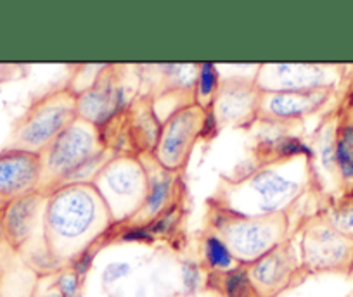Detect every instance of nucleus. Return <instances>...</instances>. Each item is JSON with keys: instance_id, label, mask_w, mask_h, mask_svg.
<instances>
[{"instance_id": "1", "label": "nucleus", "mask_w": 353, "mask_h": 297, "mask_svg": "<svg viewBox=\"0 0 353 297\" xmlns=\"http://www.w3.org/2000/svg\"><path fill=\"white\" fill-rule=\"evenodd\" d=\"M314 182L310 153L301 148L283 151L244 173L220 178L210 204L241 214L290 212Z\"/></svg>"}, {"instance_id": "2", "label": "nucleus", "mask_w": 353, "mask_h": 297, "mask_svg": "<svg viewBox=\"0 0 353 297\" xmlns=\"http://www.w3.org/2000/svg\"><path fill=\"white\" fill-rule=\"evenodd\" d=\"M111 227L110 209L90 182L63 185L47 194L43 241L50 270L73 266Z\"/></svg>"}, {"instance_id": "3", "label": "nucleus", "mask_w": 353, "mask_h": 297, "mask_svg": "<svg viewBox=\"0 0 353 297\" xmlns=\"http://www.w3.org/2000/svg\"><path fill=\"white\" fill-rule=\"evenodd\" d=\"M111 156L113 151L108 148L103 130L97 124L74 118L66 130L40 153V192L50 194L63 185L92 182Z\"/></svg>"}, {"instance_id": "4", "label": "nucleus", "mask_w": 353, "mask_h": 297, "mask_svg": "<svg viewBox=\"0 0 353 297\" xmlns=\"http://www.w3.org/2000/svg\"><path fill=\"white\" fill-rule=\"evenodd\" d=\"M290 212L241 214L210 204L205 216V234L219 239L239 265L248 266L291 237Z\"/></svg>"}, {"instance_id": "5", "label": "nucleus", "mask_w": 353, "mask_h": 297, "mask_svg": "<svg viewBox=\"0 0 353 297\" xmlns=\"http://www.w3.org/2000/svg\"><path fill=\"white\" fill-rule=\"evenodd\" d=\"M74 118H78L77 90L71 85L50 90L33 100L14 121L4 148L40 154Z\"/></svg>"}, {"instance_id": "6", "label": "nucleus", "mask_w": 353, "mask_h": 297, "mask_svg": "<svg viewBox=\"0 0 353 297\" xmlns=\"http://www.w3.org/2000/svg\"><path fill=\"white\" fill-rule=\"evenodd\" d=\"M90 184L108 206L114 225H125L139 212L148 195L149 180L141 157L114 153Z\"/></svg>"}, {"instance_id": "7", "label": "nucleus", "mask_w": 353, "mask_h": 297, "mask_svg": "<svg viewBox=\"0 0 353 297\" xmlns=\"http://www.w3.org/2000/svg\"><path fill=\"white\" fill-rule=\"evenodd\" d=\"M47 194L33 192L25 197L9 201L0 216L4 241L23 263L37 273L52 272L43 241V211Z\"/></svg>"}, {"instance_id": "8", "label": "nucleus", "mask_w": 353, "mask_h": 297, "mask_svg": "<svg viewBox=\"0 0 353 297\" xmlns=\"http://www.w3.org/2000/svg\"><path fill=\"white\" fill-rule=\"evenodd\" d=\"M298 251L305 276L319 273L352 275L353 239L339 234L322 212L303 225Z\"/></svg>"}, {"instance_id": "9", "label": "nucleus", "mask_w": 353, "mask_h": 297, "mask_svg": "<svg viewBox=\"0 0 353 297\" xmlns=\"http://www.w3.org/2000/svg\"><path fill=\"white\" fill-rule=\"evenodd\" d=\"M210 111L196 102L176 107L159 128L152 157L165 170L181 173L188 168L192 151L208 128Z\"/></svg>"}, {"instance_id": "10", "label": "nucleus", "mask_w": 353, "mask_h": 297, "mask_svg": "<svg viewBox=\"0 0 353 297\" xmlns=\"http://www.w3.org/2000/svg\"><path fill=\"white\" fill-rule=\"evenodd\" d=\"M341 67L334 64L265 63L260 64L253 80L261 92H305L334 89Z\"/></svg>"}, {"instance_id": "11", "label": "nucleus", "mask_w": 353, "mask_h": 297, "mask_svg": "<svg viewBox=\"0 0 353 297\" xmlns=\"http://www.w3.org/2000/svg\"><path fill=\"white\" fill-rule=\"evenodd\" d=\"M248 278L260 297H277L294 285L301 275L300 251L290 237L270 252L246 266Z\"/></svg>"}, {"instance_id": "12", "label": "nucleus", "mask_w": 353, "mask_h": 297, "mask_svg": "<svg viewBox=\"0 0 353 297\" xmlns=\"http://www.w3.org/2000/svg\"><path fill=\"white\" fill-rule=\"evenodd\" d=\"M261 90L253 78L229 76L222 78L213 97L210 114L219 130L243 128L256 121Z\"/></svg>"}, {"instance_id": "13", "label": "nucleus", "mask_w": 353, "mask_h": 297, "mask_svg": "<svg viewBox=\"0 0 353 297\" xmlns=\"http://www.w3.org/2000/svg\"><path fill=\"white\" fill-rule=\"evenodd\" d=\"M141 161L145 168L149 180L148 195L135 216H132L125 225L128 228L149 227L156 219L165 216L170 209H173L181 199L182 178L181 173L168 171L152 157V154H141Z\"/></svg>"}, {"instance_id": "14", "label": "nucleus", "mask_w": 353, "mask_h": 297, "mask_svg": "<svg viewBox=\"0 0 353 297\" xmlns=\"http://www.w3.org/2000/svg\"><path fill=\"white\" fill-rule=\"evenodd\" d=\"M334 89L305 90V92H261L256 121L269 124H294L317 113Z\"/></svg>"}, {"instance_id": "15", "label": "nucleus", "mask_w": 353, "mask_h": 297, "mask_svg": "<svg viewBox=\"0 0 353 297\" xmlns=\"http://www.w3.org/2000/svg\"><path fill=\"white\" fill-rule=\"evenodd\" d=\"M77 113L78 118L99 128L120 113V87L113 66H104L90 85L78 90Z\"/></svg>"}, {"instance_id": "16", "label": "nucleus", "mask_w": 353, "mask_h": 297, "mask_svg": "<svg viewBox=\"0 0 353 297\" xmlns=\"http://www.w3.org/2000/svg\"><path fill=\"white\" fill-rule=\"evenodd\" d=\"M40 180V154L16 148L0 151V197L9 202L39 192Z\"/></svg>"}, {"instance_id": "17", "label": "nucleus", "mask_w": 353, "mask_h": 297, "mask_svg": "<svg viewBox=\"0 0 353 297\" xmlns=\"http://www.w3.org/2000/svg\"><path fill=\"white\" fill-rule=\"evenodd\" d=\"M121 130H123L125 142L128 144L127 154H152L158 142L159 123L156 116L154 102L151 97H139L127 109L120 111Z\"/></svg>"}, {"instance_id": "18", "label": "nucleus", "mask_w": 353, "mask_h": 297, "mask_svg": "<svg viewBox=\"0 0 353 297\" xmlns=\"http://www.w3.org/2000/svg\"><path fill=\"white\" fill-rule=\"evenodd\" d=\"M208 289L220 297H260L248 278L246 266L225 273H208Z\"/></svg>"}, {"instance_id": "19", "label": "nucleus", "mask_w": 353, "mask_h": 297, "mask_svg": "<svg viewBox=\"0 0 353 297\" xmlns=\"http://www.w3.org/2000/svg\"><path fill=\"white\" fill-rule=\"evenodd\" d=\"M37 276L25 263L11 265L0 275V297H33Z\"/></svg>"}, {"instance_id": "20", "label": "nucleus", "mask_w": 353, "mask_h": 297, "mask_svg": "<svg viewBox=\"0 0 353 297\" xmlns=\"http://www.w3.org/2000/svg\"><path fill=\"white\" fill-rule=\"evenodd\" d=\"M201 251H203V265H205L206 272L208 273H225L243 266L232 258L229 249H227L219 239L213 237V235L210 234L203 235Z\"/></svg>"}, {"instance_id": "21", "label": "nucleus", "mask_w": 353, "mask_h": 297, "mask_svg": "<svg viewBox=\"0 0 353 297\" xmlns=\"http://www.w3.org/2000/svg\"><path fill=\"white\" fill-rule=\"evenodd\" d=\"M219 83L220 76L216 67L213 64H201L194 82V102L201 106L203 109L210 111Z\"/></svg>"}, {"instance_id": "22", "label": "nucleus", "mask_w": 353, "mask_h": 297, "mask_svg": "<svg viewBox=\"0 0 353 297\" xmlns=\"http://www.w3.org/2000/svg\"><path fill=\"white\" fill-rule=\"evenodd\" d=\"M322 214L339 234L353 239V194H345Z\"/></svg>"}, {"instance_id": "23", "label": "nucleus", "mask_w": 353, "mask_h": 297, "mask_svg": "<svg viewBox=\"0 0 353 297\" xmlns=\"http://www.w3.org/2000/svg\"><path fill=\"white\" fill-rule=\"evenodd\" d=\"M334 166L339 173L341 184L345 187L346 194L353 192V145L338 137L336 140L334 153Z\"/></svg>"}, {"instance_id": "24", "label": "nucleus", "mask_w": 353, "mask_h": 297, "mask_svg": "<svg viewBox=\"0 0 353 297\" xmlns=\"http://www.w3.org/2000/svg\"><path fill=\"white\" fill-rule=\"evenodd\" d=\"M56 282L63 297H81V275L73 266L56 272Z\"/></svg>"}, {"instance_id": "25", "label": "nucleus", "mask_w": 353, "mask_h": 297, "mask_svg": "<svg viewBox=\"0 0 353 297\" xmlns=\"http://www.w3.org/2000/svg\"><path fill=\"white\" fill-rule=\"evenodd\" d=\"M33 297H63L56 282V272L39 273L33 289Z\"/></svg>"}, {"instance_id": "26", "label": "nucleus", "mask_w": 353, "mask_h": 297, "mask_svg": "<svg viewBox=\"0 0 353 297\" xmlns=\"http://www.w3.org/2000/svg\"><path fill=\"white\" fill-rule=\"evenodd\" d=\"M128 273V265H121V263H114V265L108 266L106 272H104V280L106 282H114V280L121 278V276H125Z\"/></svg>"}, {"instance_id": "27", "label": "nucleus", "mask_w": 353, "mask_h": 297, "mask_svg": "<svg viewBox=\"0 0 353 297\" xmlns=\"http://www.w3.org/2000/svg\"><path fill=\"white\" fill-rule=\"evenodd\" d=\"M6 241H4V228H2V219H0V245H4Z\"/></svg>"}, {"instance_id": "28", "label": "nucleus", "mask_w": 353, "mask_h": 297, "mask_svg": "<svg viewBox=\"0 0 353 297\" xmlns=\"http://www.w3.org/2000/svg\"><path fill=\"white\" fill-rule=\"evenodd\" d=\"M9 202L6 201V199H2L0 197V216H2V212H4V209H6V206H8Z\"/></svg>"}, {"instance_id": "29", "label": "nucleus", "mask_w": 353, "mask_h": 297, "mask_svg": "<svg viewBox=\"0 0 353 297\" xmlns=\"http://www.w3.org/2000/svg\"><path fill=\"white\" fill-rule=\"evenodd\" d=\"M352 275H353V268H352Z\"/></svg>"}]
</instances>
